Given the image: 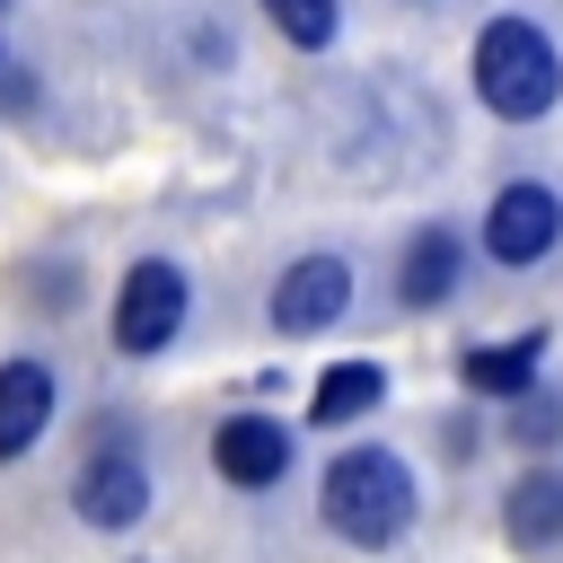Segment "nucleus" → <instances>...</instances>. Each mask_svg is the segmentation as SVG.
I'll return each mask as SVG.
<instances>
[{
    "mask_svg": "<svg viewBox=\"0 0 563 563\" xmlns=\"http://www.w3.org/2000/svg\"><path fill=\"white\" fill-rule=\"evenodd\" d=\"M325 528L343 545H396L413 528V466L396 449H343L325 466V493H317Z\"/></svg>",
    "mask_w": 563,
    "mask_h": 563,
    "instance_id": "1",
    "label": "nucleus"
},
{
    "mask_svg": "<svg viewBox=\"0 0 563 563\" xmlns=\"http://www.w3.org/2000/svg\"><path fill=\"white\" fill-rule=\"evenodd\" d=\"M475 97H484L501 123H537V114H554V97H563V62H554L545 26H528V18H493V26L475 35Z\"/></svg>",
    "mask_w": 563,
    "mask_h": 563,
    "instance_id": "2",
    "label": "nucleus"
},
{
    "mask_svg": "<svg viewBox=\"0 0 563 563\" xmlns=\"http://www.w3.org/2000/svg\"><path fill=\"white\" fill-rule=\"evenodd\" d=\"M176 325H185V273L167 255H141L123 273V290H114V352H132V361L141 352H167Z\"/></svg>",
    "mask_w": 563,
    "mask_h": 563,
    "instance_id": "3",
    "label": "nucleus"
},
{
    "mask_svg": "<svg viewBox=\"0 0 563 563\" xmlns=\"http://www.w3.org/2000/svg\"><path fill=\"white\" fill-rule=\"evenodd\" d=\"M554 238H563V202H554L545 185L519 176V185L493 194V211H484V255H493V264H545Z\"/></svg>",
    "mask_w": 563,
    "mask_h": 563,
    "instance_id": "4",
    "label": "nucleus"
},
{
    "mask_svg": "<svg viewBox=\"0 0 563 563\" xmlns=\"http://www.w3.org/2000/svg\"><path fill=\"white\" fill-rule=\"evenodd\" d=\"M343 308H352V264H343V255H299V264H282V282H273V325H282V334H325Z\"/></svg>",
    "mask_w": 563,
    "mask_h": 563,
    "instance_id": "5",
    "label": "nucleus"
},
{
    "mask_svg": "<svg viewBox=\"0 0 563 563\" xmlns=\"http://www.w3.org/2000/svg\"><path fill=\"white\" fill-rule=\"evenodd\" d=\"M70 501H79V519H88V528H132V519L150 510V466H141V449L106 440V449L79 466Z\"/></svg>",
    "mask_w": 563,
    "mask_h": 563,
    "instance_id": "6",
    "label": "nucleus"
},
{
    "mask_svg": "<svg viewBox=\"0 0 563 563\" xmlns=\"http://www.w3.org/2000/svg\"><path fill=\"white\" fill-rule=\"evenodd\" d=\"M211 466H220L238 493H264V484L290 475V431H282L273 413H229L220 440H211Z\"/></svg>",
    "mask_w": 563,
    "mask_h": 563,
    "instance_id": "7",
    "label": "nucleus"
},
{
    "mask_svg": "<svg viewBox=\"0 0 563 563\" xmlns=\"http://www.w3.org/2000/svg\"><path fill=\"white\" fill-rule=\"evenodd\" d=\"M501 537H510L519 554L563 545V466H528V475L501 493Z\"/></svg>",
    "mask_w": 563,
    "mask_h": 563,
    "instance_id": "8",
    "label": "nucleus"
},
{
    "mask_svg": "<svg viewBox=\"0 0 563 563\" xmlns=\"http://www.w3.org/2000/svg\"><path fill=\"white\" fill-rule=\"evenodd\" d=\"M53 422V369L44 361H0V457H26Z\"/></svg>",
    "mask_w": 563,
    "mask_h": 563,
    "instance_id": "9",
    "label": "nucleus"
},
{
    "mask_svg": "<svg viewBox=\"0 0 563 563\" xmlns=\"http://www.w3.org/2000/svg\"><path fill=\"white\" fill-rule=\"evenodd\" d=\"M537 369H545V325H528V334H510V343H475V352L457 361V378H466L475 396H528Z\"/></svg>",
    "mask_w": 563,
    "mask_h": 563,
    "instance_id": "10",
    "label": "nucleus"
},
{
    "mask_svg": "<svg viewBox=\"0 0 563 563\" xmlns=\"http://www.w3.org/2000/svg\"><path fill=\"white\" fill-rule=\"evenodd\" d=\"M457 290V238L431 220V229H413L405 238V264H396V299L405 308H440Z\"/></svg>",
    "mask_w": 563,
    "mask_h": 563,
    "instance_id": "11",
    "label": "nucleus"
},
{
    "mask_svg": "<svg viewBox=\"0 0 563 563\" xmlns=\"http://www.w3.org/2000/svg\"><path fill=\"white\" fill-rule=\"evenodd\" d=\"M378 396H387L378 361H334V369L317 378V405H308V413H317V422H361Z\"/></svg>",
    "mask_w": 563,
    "mask_h": 563,
    "instance_id": "12",
    "label": "nucleus"
},
{
    "mask_svg": "<svg viewBox=\"0 0 563 563\" xmlns=\"http://www.w3.org/2000/svg\"><path fill=\"white\" fill-rule=\"evenodd\" d=\"M264 18L282 26V44H299V53H325L334 44V26H343V9L334 0H264Z\"/></svg>",
    "mask_w": 563,
    "mask_h": 563,
    "instance_id": "13",
    "label": "nucleus"
},
{
    "mask_svg": "<svg viewBox=\"0 0 563 563\" xmlns=\"http://www.w3.org/2000/svg\"><path fill=\"white\" fill-rule=\"evenodd\" d=\"M510 440H519V449H545V440H563V396L528 387V396H519V413H510Z\"/></svg>",
    "mask_w": 563,
    "mask_h": 563,
    "instance_id": "14",
    "label": "nucleus"
}]
</instances>
